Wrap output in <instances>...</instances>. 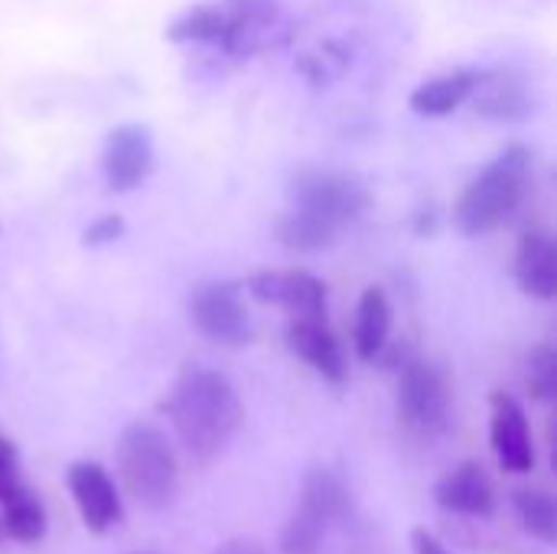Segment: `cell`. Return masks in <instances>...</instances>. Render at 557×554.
<instances>
[{
	"mask_svg": "<svg viewBox=\"0 0 557 554\" xmlns=\"http://www.w3.org/2000/svg\"><path fill=\"white\" fill-rule=\"evenodd\" d=\"M166 415L180 444L196 460H212L238 434L245 421V405L222 372L189 366L166 398Z\"/></svg>",
	"mask_w": 557,
	"mask_h": 554,
	"instance_id": "1",
	"label": "cell"
},
{
	"mask_svg": "<svg viewBox=\"0 0 557 554\" xmlns=\"http://www.w3.org/2000/svg\"><path fill=\"white\" fill-rule=\"evenodd\" d=\"M532 183V150L522 144L506 147L457 199L454 225L467 238L503 229L525 202Z\"/></svg>",
	"mask_w": 557,
	"mask_h": 554,
	"instance_id": "2",
	"label": "cell"
},
{
	"mask_svg": "<svg viewBox=\"0 0 557 554\" xmlns=\"http://www.w3.org/2000/svg\"><path fill=\"white\" fill-rule=\"evenodd\" d=\"M117 473L124 490L150 513H163L176 503L180 467L166 434L147 421H134L117 438Z\"/></svg>",
	"mask_w": 557,
	"mask_h": 554,
	"instance_id": "3",
	"label": "cell"
},
{
	"mask_svg": "<svg viewBox=\"0 0 557 554\" xmlns=\"http://www.w3.org/2000/svg\"><path fill=\"white\" fill-rule=\"evenodd\" d=\"M398 421L414 438H441L450 421L447 379L434 362L408 359L398 379Z\"/></svg>",
	"mask_w": 557,
	"mask_h": 554,
	"instance_id": "4",
	"label": "cell"
},
{
	"mask_svg": "<svg viewBox=\"0 0 557 554\" xmlns=\"http://www.w3.org/2000/svg\"><path fill=\"white\" fill-rule=\"evenodd\" d=\"M290 199H294V209L313 212L339 229L346 222H356L372 202L369 186L359 176L343 173V170H326V167L300 170L290 180Z\"/></svg>",
	"mask_w": 557,
	"mask_h": 554,
	"instance_id": "5",
	"label": "cell"
},
{
	"mask_svg": "<svg viewBox=\"0 0 557 554\" xmlns=\"http://www.w3.org/2000/svg\"><path fill=\"white\" fill-rule=\"evenodd\" d=\"M189 313H193L196 330L219 346L238 349L251 343V317L245 307L242 284L235 281H212V284L196 287L189 300Z\"/></svg>",
	"mask_w": 557,
	"mask_h": 554,
	"instance_id": "6",
	"label": "cell"
},
{
	"mask_svg": "<svg viewBox=\"0 0 557 554\" xmlns=\"http://www.w3.org/2000/svg\"><path fill=\"white\" fill-rule=\"evenodd\" d=\"M222 46L232 56H258L287 39V16L277 0H222Z\"/></svg>",
	"mask_w": 557,
	"mask_h": 554,
	"instance_id": "7",
	"label": "cell"
},
{
	"mask_svg": "<svg viewBox=\"0 0 557 554\" xmlns=\"http://www.w3.org/2000/svg\"><path fill=\"white\" fill-rule=\"evenodd\" d=\"M245 287L255 300L284 307L294 320H326V284L310 271H261Z\"/></svg>",
	"mask_w": 557,
	"mask_h": 554,
	"instance_id": "8",
	"label": "cell"
},
{
	"mask_svg": "<svg viewBox=\"0 0 557 554\" xmlns=\"http://www.w3.org/2000/svg\"><path fill=\"white\" fill-rule=\"evenodd\" d=\"M104 180L114 193L137 189L157 167L153 137L144 124H117L104 140Z\"/></svg>",
	"mask_w": 557,
	"mask_h": 554,
	"instance_id": "9",
	"label": "cell"
},
{
	"mask_svg": "<svg viewBox=\"0 0 557 554\" xmlns=\"http://www.w3.org/2000/svg\"><path fill=\"white\" fill-rule=\"evenodd\" d=\"M65 480H69V493L75 500L78 516L88 532L101 535L121 522V496L104 467H98L91 460H78L69 467Z\"/></svg>",
	"mask_w": 557,
	"mask_h": 554,
	"instance_id": "10",
	"label": "cell"
},
{
	"mask_svg": "<svg viewBox=\"0 0 557 554\" xmlns=\"http://www.w3.org/2000/svg\"><path fill=\"white\" fill-rule=\"evenodd\" d=\"M496 460L506 473H529L535 467V444L525 408L519 398L496 392L493 395V424H490Z\"/></svg>",
	"mask_w": 557,
	"mask_h": 554,
	"instance_id": "11",
	"label": "cell"
},
{
	"mask_svg": "<svg viewBox=\"0 0 557 554\" xmlns=\"http://www.w3.org/2000/svg\"><path fill=\"white\" fill-rule=\"evenodd\" d=\"M287 346L297 359H304L330 385H343L349 379V362H346L343 343L326 327V320H294L287 327Z\"/></svg>",
	"mask_w": 557,
	"mask_h": 554,
	"instance_id": "12",
	"label": "cell"
},
{
	"mask_svg": "<svg viewBox=\"0 0 557 554\" xmlns=\"http://www.w3.org/2000/svg\"><path fill=\"white\" fill-rule=\"evenodd\" d=\"M470 101L476 108V114L499 121V124H512V121H525L532 114V98L525 82L509 72V69H490L480 72Z\"/></svg>",
	"mask_w": 557,
	"mask_h": 554,
	"instance_id": "13",
	"label": "cell"
},
{
	"mask_svg": "<svg viewBox=\"0 0 557 554\" xmlns=\"http://www.w3.org/2000/svg\"><path fill=\"white\" fill-rule=\"evenodd\" d=\"M434 500L441 509L470 519H490L496 513V487L480 464H460L457 470H450L437 483Z\"/></svg>",
	"mask_w": 557,
	"mask_h": 554,
	"instance_id": "14",
	"label": "cell"
},
{
	"mask_svg": "<svg viewBox=\"0 0 557 554\" xmlns=\"http://www.w3.org/2000/svg\"><path fill=\"white\" fill-rule=\"evenodd\" d=\"M516 281L522 294L535 300H555L557 297V245L555 238L542 229H532L522 235L516 251Z\"/></svg>",
	"mask_w": 557,
	"mask_h": 554,
	"instance_id": "15",
	"label": "cell"
},
{
	"mask_svg": "<svg viewBox=\"0 0 557 554\" xmlns=\"http://www.w3.org/2000/svg\"><path fill=\"white\" fill-rule=\"evenodd\" d=\"M297 509H304L307 516H313L317 522H323L326 529L349 519L352 513V496H349V487L346 480L333 470V467H310L304 473V483H300V503Z\"/></svg>",
	"mask_w": 557,
	"mask_h": 554,
	"instance_id": "16",
	"label": "cell"
},
{
	"mask_svg": "<svg viewBox=\"0 0 557 554\" xmlns=\"http://www.w3.org/2000/svg\"><path fill=\"white\" fill-rule=\"evenodd\" d=\"M480 78V69H460L450 75H437L424 85H418L408 98L411 111L421 118H447L454 114L460 104L470 101V91Z\"/></svg>",
	"mask_w": 557,
	"mask_h": 554,
	"instance_id": "17",
	"label": "cell"
},
{
	"mask_svg": "<svg viewBox=\"0 0 557 554\" xmlns=\"http://www.w3.org/2000/svg\"><path fill=\"white\" fill-rule=\"evenodd\" d=\"M388 333H392V304L382 287H366L356 307V323H352L356 356L366 362L379 359L388 343Z\"/></svg>",
	"mask_w": 557,
	"mask_h": 554,
	"instance_id": "18",
	"label": "cell"
},
{
	"mask_svg": "<svg viewBox=\"0 0 557 554\" xmlns=\"http://www.w3.org/2000/svg\"><path fill=\"white\" fill-rule=\"evenodd\" d=\"M336 232H339V225H333L313 212H304V209H290L277 219V242L300 255L330 248L336 242Z\"/></svg>",
	"mask_w": 557,
	"mask_h": 554,
	"instance_id": "19",
	"label": "cell"
},
{
	"mask_svg": "<svg viewBox=\"0 0 557 554\" xmlns=\"http://www.w3.org/2000/svg\"><path fill=\"white\" fill-rule=\"evenodd\" d=\"M3 506V516H0V532L10 535L13 542L20 545H33L46 535V513H42V503L23 487L16 496H10Z\"/></svg>",
	"mask_w": 557,
	"mask_h": 554,
	"instance_id": "20",
	"label": "cell"
},
{
	"mask_svg": "<svg viewBox=\"0 0 557 554\" xmlns=\"http://www.w3.org/2000/svg\"><path fill=\"white\" fill-rule=\"evenodd\" d=\"M512 506L516 516L522 522V529L535 539H542L545 545H552L557 539V506L552 493L535 490V487H522L512 493Z\"/></svg>",
	"mask_w": 557,
	"mask_h": 554,
	"instance_id": "21",
	"label": "cell"
},
{
	"mask_svg": "<svg viewBox=\"0 0 557 554\" xmlns=\"http://www.w3.org/2000/svg\"><path fill=\"white\" fill-rule=\"evenodd\" d=\"M222 3H199L189 7L186 13H180L170 26H166V39L170 42H219L222 39Z\"/></svg>",
	"mask_w": 557,
	"mask_h": 554,
	"instance_id": "22",
	"label": "cell"
},
{
	"mask_svg": "<svg viewBox=\"0 0 557 554\" xmlns=\"http://www.w3.org/2000/svg\"><path fill=\"white\" fill-rule=\"evenodd\" d=\"M326 526L307 516L304 509H294L284 532H281V552L284 554H317L323 545Z\"/></svg>",
	"mask_w": 557,
	"mask_h": 554,
	"instance_id": "23",
	"label": "cell"
},
{
	"mask_svg": "<svg viewBox=\"0 0 557 554\" xmlns=\"http://www.w3.org/2000/svg\"><path fill=\"white\" fill-rule=\"evenodd\" d=\"M529 392L539 402H555L557 395V356L552 346H539L529 353Z\"/></svg>",
	"mask_w": 557,
	"mask_h": 554,
	"instance_id": "24",
	"label": "cell"
},
{
	"mask_svg": "<svg viewBox=\"0 0 557 554\" xmlns=\"http://www.w3.org/2000/svg\"><path fill=\"white\" fill-rule=\"evenodd\" d=\"M23 490V477H20V451L13 441L0 438V503H7L10 496H16Z\"/></svg>",
	"mask_w": 557,
	"mask_h": 554,
	"instance_id": "25",
	"label": "cell"
},
{
	"mask_svg": "<svg viewBox=\"0 0 557 554\" xmlns=\"http://www.w3.org/2000/svg\"><path fill=\"white\" fill-rule=\"evenodd\" d=\"M121 235H124V219L117 212H108L82 232V245L85 248H104V245L117 242Z\"/></svg>",
	"mask_w": 557,
	"mask_h": 554,
	"instance_id": "26",
	"label": "cell"
},
{
	"mask_svg": "<svg viewBox=\"0 0 557 554\" xmlns=\"http://www.w3.org/2000/svg\"><path fill=\"white\" fill-rule=\"evenodd\" d=\"M411 549H414V554H450L428 529H414L411 532Z\"/></svg>",
	"mask_w": 557,
	"mask_h": 554,
	"instance_id": "27",
	"label": "cell"
},
{
	"mask_svg": "<svg viewBox=\"0 0 557 554\" xmlns=\"http://www.w3.org/2000/svg\"><path fill=\"white\" fill-rule=\"evenodd\" d=\"M215 554H268L261 545H255V542H248V539H235V542H225L222 549Z\"/></svg>",
	"mask_w": 557,
	"mask_h": 554,
	"instance_id": "28",
	"label": "cell"
},
{
	"mask_svg": "<svg viewBox=\"0 0 557 554\" xmlns=\"http://www.w3.org/2000/svg\"><path fill=\"white\" fill-rule=\"evenodd\" d=\"M131 554H150V552H131Z\"/></svg>",
	"mask_w": 557,
	"mask_h": 554,
	"instance_id": "29",
	"label": "cell"
},
{
	"mask_svg": "<svg viewBox=\"0 0 557 554\" xmlns=\"http://www.w3.org/2000/svg\"><path fill=\"white\" fill-rule=\"evenodd\" d=\"M0 535H3V532H0Z\"/></svg>",
	"mask_w": 557,
	"mask_h": 554,
	"instance_id": "30",
	"label": "cell"
}]
</instances>
